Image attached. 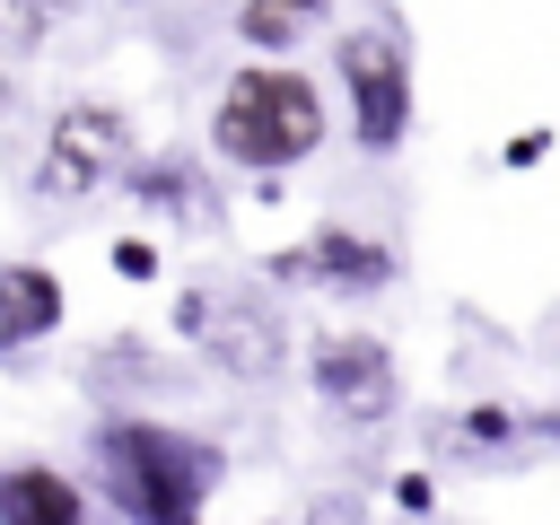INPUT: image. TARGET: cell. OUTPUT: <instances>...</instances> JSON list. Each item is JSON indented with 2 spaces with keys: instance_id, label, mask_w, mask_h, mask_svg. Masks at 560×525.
Returning <instances> with one entry per match:
<instances>
[{
  "instance_id": "ffe728a7",
  "label": "cell",
  "mask_w": 560,
  "mask_h": 525,
  "mask_svg": "<svg viewBox=\"0 0 560 525\" xmlns=\"http://www.w3.org/2000/svg\"><path fill=\"white\" fill-rule=\"evenodd\" d=\"M52 9H79V0H52Z\"/></svg>"
},
{
  "instance_id": "d6986e66",
  "label": "cell",
  "mask_w": 560,
  "mask_h": 525,
  "mask_svg": "<svg viewBox=\"0 0 560 525\" xmlns=\"http://www.w3.org/2000/svg\"><path fill=\"white\" fill-rule=\"evenodd\" d=\"M542 429H551V438H560V402H551V411H542Z\"/></svg>"
},
{
  "instance_id": "4fadbf2b",
  "label": "cell",
  "mask_w": 560,
  "mask_h": 525,
  "mask_svg": "<svg viewBox=\"0 0 560 525\" xmlns=\"http://www.w3.org/2000/svg\"><path fill=\"white\" fill-rule=\"evenodd\" d=\"M44 35H52V0H0V61L44 52Z\"/></svg>"
},
{
  "instance_id": "e0dca14e",
  "label": "cell",
  "mask_w": 560,
  "mask_h": 525,
  "mask_svg": "<svg viewBox=\"0 0 560 525\" xmlns=\"http://www.w3.org/2000/svg\"><path fill=\"white\" fill-rule=\"evenodd\" d=\"M394 508L429 516V508H438V481H429V472H402V481H394Z\"/></svg>"
},
{
  "instance_id": "9a60e30c",
  "label": "cell",
  "mask_w": 560,
  "mask_h": 525,
  "mask_svg": "<svg viewBox=\"0 0 560 525\" xmlns=\"http://www.w3.org/2000/svg\"><path fill=\"white\" fill-rule=\"evenodd\" d=\"M464 438H472V446H508V438H516L508 402H472V411H464Z\"/></svg>"
},
{
  "instance_id": "ba28073f",
  "label": "cell",
  "mask_w": 560,
  "mask_h": 525,
  "mask_svg": "<svg viewBox=\"0 0 560 525\" xmlns=\"http://www.w3.org/2000/svg\"><path fill=\"white\" fill-rule=\"evenodd\" d=\"M70 324V289L52 262H0V368H26Z\"/></svg>"
},
{
  "instance_id": "8fae6325",
  "label": "cell",
  "mask_w": 560,
  "mask_h": 525,
  "mask_svg": "<svg viewBox=\"0 0 560 525\" xmlns=\"http://www.w3.org/2000/svg\"><path fill=\"white\" fill-rule=\"evenodd\" d=\"M324 18H332V0H236V44L245 52H298Z\"/></svg>"
},
{
  "instance_id": "52a82bcc",
  "label": "cell",
  "mask_w": 560,
  "mask_h": 525,
  "mask_svg": "<svg viewBox=\"0 0 560 525\" xmlns=\"http://www.w3.org/2000/svg\"><path fill=\"white\" fill-rule=\"evenodd\" d=\"M262 271H271V280H306V289H324V298H376V289L402 280V254H394L385 236H359V228H315L306 245H280Z\"/></svg>"
},
{
  "instance_id": "8992f818",
  "label": "cell",
  "mask_w": 560,
  "mask_h": 525,
  "mask_svg": "<svg viewBox=\"0 0 560 525\" xmlns=\"http://www.w3.org/2000/svg\"><path fill=\"white\" fill-rule=\"evenodd\" d=\"M184 341H192L219 376H236V385H271L280 359H289V315H280L262 289H201V315H192Z\"/></svg>"
},
{
  "instance_id": "7c38bea8",
  "label": "cell",
  "mask_w": 560,
  "mask_h": 525,
  "mask_svg": "<svg viewBox=\"0 0 560 525\" xmlns=\"http://www.w3.org/2000/svg\"><path fill=\"white\" fill-rule=\"evenodd\" d=\"M79 376H88V385H105V394H114V385H166V376H175V368H166V359H158V350H149V341H131V332H122V341H96V350H88V368H79Z\"/></svg>"
},
{
  "instance_id": "6da1fadb",
  "label": "cell",
  "mask_w": 560,
  "mask_h": 525,
  "mask_svg": "<svg viewBox=\"0 0 560 525\" xmlns=\"http://www.w3.org/2000/svg\"><path fill=\"white\" fill-rule=\"evenodd\" d=\"M88 446H96V490H105V508H114V516H140V525H184V516H201L210 490H219V472H228V455H219L210 438H192V429H175V420H131V411L96 420Z\"/></svg>"
},
{
  "instance_id": "277c9868",
  "label": "cell",
  "mask_w": 560,
  "mask_h": 525,
  "mask_svg": "<svg viewBox=\"0 0 560 525\" xmlns=\"http://www.w3.org/2000/svg\"><path fill=\"white\" fill-rule=\"evenodd\" d=\"M122 166H131V114L79 96V105H61V114L44 122V149H35V201L70 210V201H88V192H122Z\"/></svg>"
},
{
  "instance_id": "2e32d148",
  "label": "cell",
  "mask_w": 560,
  "mask_h": 525,
  "mask_svg": "<svg viewBox=\"0 0 560 525\" xmlns=\"http://www.w3.org/2000/svg\"><path fill=\"white\" fill-rule=\"evenodd\" d=\"M542 158H551V122H534V131H516V140L499 149V166H516V175H525V166H542Z\"/></svg>"
},
{
  "instance_id": "3957f363",
  "label": "cell",
  "mask_w": 560,
  "mask_h": 525,
  "mask_svg": "<svg viewBox=\"0 0 560 525\" xmlns=\"http://www.w3.org/2000/svg\"><path fill=\"white\" fill-rule=\"evenodd\" d=\"M332 70H341V96H350V140H359L368 158H394V149L411 140V114H420L402 35H394V26H341Z\"/></svg>"
},
{
  "instance_id": "44dd1931",
  "label": "cell",
  "mask_w": 560,
  "mask_h": 525,
  "mask_svg": "<svg viewBox=\"0 0 560 525\" xmlns=\"http://www.w3.org/2000/svg\"><path fill=\"white\" fill-rule=\"evenodd\" d=\"M131 9H140V0H131Z\"/></svg>"
},
{
  "instance_id": "5bb4252c",
  "label": "cell",
  "mask_w": 560,
  "mask_h": 525,
  "mask_svg": "<svg viewBox=\"0 0 560 525\" xmlns=\"http://www.w3.org/2000/svg\"><path fill=\"white\" fill-rule=\"evenodd\" d=\"M105 262H114V280H158V271H166L158 236H114V245H105Z\"/></svg>"
},
{
  "instance_id": "30bf717a",
  "label": "cell",
  "mask_w": 560,
  "mask_h": 525,
  "mask_svg": "<svg viewBox=\"0 0 560 525\" xmlns=\"http://www.w3.org/2000/svg\"><path fill=\"white\" fill-rule=\"evenodd\" d=\"M122 192L149 210V219H201L210 192H201V166L184 149H158V158H131L122 166Z\"/></svg>"
},
{
  "instance_id": "5b68a950",
  "label": "cell",
  "mask_w": 560,
  "mask_h": 525,
  "mask_svg": "<svg viewBox=\"0 0 560 525\" xmlns=\"http://www.w3.org/2000/svg\"><path fill=\"white\" fill-rule=\"evenodd\" d=\"M306 385H315V402H324L332 420H350V429H376V420H394V402H402V368H394V350H385L368 324L315 332V341H306Z\"/></svg>"
},
{
  "instance_id": "9c48e42d",
  "label": "cell",
  "mask_w": 560,
  "mask_h": 525,
  "mask_svg": "<svg viewBox=\"0 0 560 525\" xmlns=\"http://www.w3.org/2000/svg\"><path fill=\"white\" fill-rule=\"evenodd\" d=\"M96 499L61 464H0V525H88Z\"/></svg>"
},
{
  "instance_id": "ac0fdd59",
  "label": "cell",
  "mask_w": 560,
  "mask_h": 525,
  "mask_svg": "<svg viewBox=\"0 0 560 525\" xmlns=\"http://www.w3.org/2000/svg\"><path fill=\"white\" fill-rule=\"evenodd\" d=\"M0 114H18V70L0 61Z\"/></svg>"
},
{
  "instance_id": "7a4b0ae2",
  "label": "cell",
  "mask_w": 560,
  "mask_h": 525,
  "mask_svg": "<svg viewBox=\"0 0 560 525\" xmlns=\"http://www.w3.org/2000/svg\"><path fill=\"white\" fill-rule=\"evenodd\" d=\"M332 114H324V88L289 61V52H254L245 70H228L219 105H210V149L236 166V175H289L324 149Z\"/></svg>"
}]
</instances>
